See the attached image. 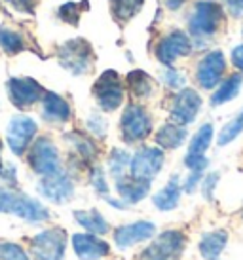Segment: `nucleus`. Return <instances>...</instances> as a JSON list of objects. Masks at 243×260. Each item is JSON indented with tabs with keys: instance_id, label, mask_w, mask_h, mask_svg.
<instances>
[{
	"instance_id": "obj_2",
	"label": "nucleus",
	"mask_w": 243,
	"mask_h": 260,
	"mask_svg": "<svg viewBox=\"0 0 243 260\" xmlns=\"http://www.w3.org/2000/svg\"><path fill=\"white\" fill-rule=\"evenodd\" d=\"M0 213L15 215L31 224L44 222L50 218V211L46 205L23 192L12 190L10 186H0Z\"/></svg>"
},
{
	"instance_id": "obj_37",
	"label": "nucleus",
	"mask_w": 243,
	"mask_h": 260,
	"mask_svg": "<svg viewBox=\"0 0 243 260\" xmlns=\"http://www.w3.org/2000/svg\"><path fill=\"white\" fill-rule=\"evenodd\" d=\"M185 166L190 171H205L209 167V159L205 154H186L185 156Z\"/></svg>"
},
{
	"instance_id": "obj_40",
	"label": "nucleus",
	"mask_w": 243,
	"mask_h": 260,
	"mask_svg": "<svg viewBox=\"0 0 243 260\" xmlns=\"http://www.w3.org/2000/svg\"><path fill=\"white\" fill-rule=\"evenodd\" d=\"M8 6H12L15 12H21V14H35L36 0H4Z\"/></svg>"
},
{
	"instance_id": "obj_10",
	"label": "nucleus",
	"mask_w": 243,
	"mask_h": 260,
	"mask_svg": "<svg viewBox=\"0 0 243 260\" xmlns=\"http://www.w3.org/2000/svg\"><path fill=\"white\" fill-rule=\"evenodd\" d=\"M165 161V150L160 146H141L137 152L131 156L129 161V175L141 179V181L152 182L162 171Z\"/></svg>"
},
{
	"instance_id": "obj_11",
	"label": "nucleus",
	"mask_w": 243,
	"mask_h": 260,
	"mask_svg": "<svg viewBox=\"0 0 243 260\" xmlns=\"http://www.w3.org/2000/svg\"><path fill=\"white\" fill-rule=\"evenodd\" d=\"M201 95L194 89V87H183L171 97V105H169V116L171 122L180 123V125H190L196 122V118L201 110Z\"/></svg>"
},
{
	"instance_id": "obj_21",
	"label": "nucleus",
	"mask_w": 243,
	"mask_h": 260,
	"mask_svg": "<svg viewBox=\"0 0 243 260\" xmlns=\"http://www.w3.org/2000/svg\"><path fill=\"white\" fill-rule=\"evenodd\" d=\"M230 234L226 230H211L205 232L201 236L200 243H198V251H200L203 260H219L224 253V249L228 245Z\"/></svg>"
},
{
	"instance_id": "obj_16",
	"label": "nucleus",
	"mask_w": 243,
	"mask_h": 260,
	"mask_svg": "<svg viewBox=\"0 0 243 260\" xmlns=\"http://www.w3.org/2000/svg\"><path fill=\"white\" fill-rule=\"evenodd\" d=\"M154 236H156V224L150 220H137V222H129L116 228L114 245L118 249H129L143 241H148Z\"/></svg>"
},
{
	"instance_id": "obj_17",
	"label": "nucleus",
	"mask_w": 243,
	"mask_h": 260,
	"mask_svg": "<svg viewBox=\"0 0 243 260\" xmlns=\"http://www.w3.org/2000/svg\"><path fill=\"white\" fill-rule=\"evenodd\" d=\"M72 251L80 260H101L110 254V245L97 234H74L72 236Z\"/></svg>"
},
{
	"instance_id": "obj_42",
	"label": "nucleus",
	"mask_w": 243,
	"mask_h": 260,
	"mask_svg": "<svg viewBox=\"0 0 243 260\" xmlns=\"http://www.w3.org/2000/svg\"><path fill=\"white\" fill-rule=\"evenodd\" d=\"M230 59H232V65L236 67L237 71L243 74V44H239V46H236V48L232 50Z\"/></svg>"
},
{
	"instance_id": "obj_13",
	"label": "nucleus",
	"mask_w": 243,
	"mask_h": 260,
	"mask_svg": "<svg viewBox=\"0 0 243 260\" xmlns=\"http://www.w3.org/2000/svg\"><path fill=\"white\" fill-rule=\"evenodd\" d=\"M36 131H38V125H36V122L33 118L23 114L14 116L10 120V123H8V129H6V141L10 150L14 152L15 156H23L25 152L29 150Z\"/></svg>"
},
{
	"instance_id": "obj_34",
	"label": "nucleus",
	"mask_w": 243,
	"mask_h": 260,
	"mask_svg": "<svg viewBox=\"0 0 243 260\" xmlns=\"http://www.w3.org/2000/svg\"><path fill=\"white\" fill-rule=\"evenodd\" d=\"M0 260H31L27 251L12 241H0Z\"/></svg>"
},
{
	"instance_id": "obj_43",
	"label": "nucleus",
	"mask_w": 243,
	"mask_h": 260,
	"mask_svg": "<svg viewBox=\"0 0 243 260\" xmlns=\"http://www.w3.org/2000/svg\"><path fill=\"white\" fill-rule=\"evenodd\" d=\"M0 177L4 179V181H8L12 186H14L15 182H17V177H15V167L14 166H8L2 169V173H0Z\"/></svg>"
},
{
	"instance_id": "obj_31",
	"label": "nucleus",
	"mask_w": 243,
	"mask_h": 260,
	"mask_svg": "<svg viewBox=\"0 0 243 260\" xmlns=\"http://www.w3.org/2000/svg\"><path fill=\"white\" fill-rule=\"evenodd\" d=\"M213 123H203L200 129L196 131L192 141H190L186 154H205L207 148L211 146V143H213Z\"/></svg>"
},
{
	"instance_id": "obj_15",
	"label": "nucleus",
	"mask_w": 243,
	"mask_h": 260,
	"mask_svg": "<svg viewBox=\"0 0 243 260\" xmlns=\"http://www.w3.org/2000/svg\"><path fill=\"white\" fill-rule=\"evenodd\" d=\"M224 73H226V57L221 50H213L200 59L196 67V82L201 89L211 91L224 80Z\"/></svg>"
},
{
	"instance_id": "obj_14",
	"label": "nucleus",
	"mask_w": 243,
	"mask_h": 260,
	"mask_svg": "<svg viewBox=\"0 0 243 260\" xmlns=\"http://www.w3.org/2000/svg\"><path fill=\"white\" fill-rule=\"evenodd\" d=\"M36 190L42 198L55 205H63L74 198V182L69 175L63 173V169L53 175L42 177L36 184Z\"/></svg>"
},
{
	"instance_id": "obj_19",
	"label": "nucleus",
	"mask_w": 243,
	"mask_h": 260,
	"mask_svg": "<svg viewBox=\"0 0 243 260\" xmlns=\"http://www.w3.org/2000/svg\"><path fill=\"white\" fill-rule=\"evenodd\" d=\"M42 118L50 123H67L72 118V109L65 97L46 91L42 97Z\"/></svg>"
},
{
	"instance_id": "obj_45",
	"label": "nucleus",
	"mask_w": 243,
	"mask_h": 260,
	"mask_svg": "<svg viewBox=\"0 0 243 260\" xmlns=\"http://www.w3.org/2000/svg\"><path fill=\"white\" fill-rule=\"evenodd\" d=\"M0 152H2V143H0ZM2 169H4V167H2V159H0V173H2Z\"/></svg>"
},
{
	"instance_id": "obj_25",
	"label": "nucleus",
	"mask_w": 243,
	"mask_h": 260,
	"mask_svg": "<svg viewBox=\"0 0 243 260\" xmlns=\"http://www.w3.org/2000/svg\"><path fill=\"white\" fill-rule=\"evenodd\" d=\"M243 86V74L234 73L226 76L219 86L215 87L213 95H211V107H221L224 103H230L232 99H236L239 89Z\"/></svg>"
},
{
	"instance_id": "obj_18",
	"label": "nucleus",
	"mask_w": 243,
	"mask_h": 260,
	"mask_svg": "<svg viewBox=\"0 0 243 260\" xmlns=\"http://www.w3.org/2000/svg\"><path fill=\"white\" fill-rule=\"evenodd\" d=\"M150 186L152 182L135 179L131 175H124L120 179H116V194L128 205H135V203L143 202L144 198L150 194Z\"/></svg>"
},
{
	"instance_id": "obj_5",
	"label": "nucleus",
	"mask_w": 243,
	"mask_h": 260,
	"mask_svg": "<svg viewBox=\"0 0 243 260\" xmlns=\"http://www.w3.org/2000/svg\"><path fill=\"white\" fill-rule=\"evenodd\" d=\"M185 232L180 230H165L158 234L156 238L137 254L135 260H180L186 249Z\"/></svg>"
},
{
	"instance_id": "obj_20",
	"label": "nucleus",
	"mask_w": 243,
	"mask_h": 260,
	"mask_svg": "<svg viewBox=\"0 0 243 260\" xmlns=\"http://www.w3.org/2000/svg\"><path fill=\"white\" fill-rule=\"evenodd\" d=\"M126 87L135 101H148L152 95L156 93V80L148 73L135 69L126 76Z\"/></svg>"
},
{
	"instance_id": "obj_23",
	"label": "nucleus",
	"mask_w": 243,
	"mask_h": 260,
	"mask_svg": "<svg viewBox=\"0 0 243 260\" xmlns=\"http://www.w3.org/2000/svg\"><path fill=\"white\" fill-rule=\"evenodd\" d=\"M180 196H183V182H180L179 175H173L167 181V184L152 196V205L158 211H173L179 207Z\"/></svg>"
},
{
	"instance_id": "obj_32",
	"label": "nucleus",
	"mask_w": 243,
	"mask_h": 260,
	"mask_svg": "<svg viewBox=\"0 0 243 260\" xmlns=\"http://www.w3.org/2000/svg\"><path fill=\"white\" fill-rule=\"evenodd\" d=\"M86 8H87V0L80 2V4H76V2H67V4H63V6L57 10V15L61 21L69 23L72 27H76L80 21V15H82V12H84Z\"/></svg>"
},
{
	"instance_id": "obj_22",
	"label": "nucleus",
	"mask_w": 243,
	"mask_h": 260,
	"mask_svg": "<svg viewBox=\"0 0 243 260\" xmlns=\"http://www.w3.org/2000/svg\"><path fill=\"white\" fill-rule=\"evenodd\" d=\"M65 141L69 143V146L72 148V152L76 154V158H80V161L84 164H95V159L99 158V148L95 145L89 135L82 133V131H71L65 135Z\"/></svg>"
},
{
	"instance_id": "obj_46",
	"label": "nucleus",
	"mask_w": 243,
	"mask_h": 260,
	"mask_svg": "<svg viewBox=\"0 0 243 260\" xmlns=\"http://www.w3.org/2000/svg\"><path fill=\"white\" fill-rule=\"evenodd\" d=\"M241 218H243V211H241Z\"/></svg>"
},
{
	"instance_id": "obj_47",
	"label": "nucleus",
	"mask_w": 243,
	"mask_h": 260,
	"mask_svg": "<svg viewBox=\"0 0 243 260\" xmlns=\"http://www.w3.org/2000/svg\"><path fill=\"white\" fill-rule=\"evenodd\" d=\"M0 10H2V4H0Z\"/></svg>"
},
{
	"instance_id": "obj_44",
	"label": "nucleus",
	"mask_w": 243,
	"mask_h": 260,
	"mask_svg": "<svg viewBox=\"0 0 243 260\" xmlns=\"http://www.w3.org/2000/svg\"><path fill=\"white\" fill-rule=\"evenodd\" d=\"M185 2L186 0H165V6L169 8V10H173V12H177L179 8H183Z\"/></svg>"
},
{
	"instance_id": "obj_33",
	"label": "nucleus",
	"mask_w": 243,
	"mask_h": 260,
	"mask_svg": "<svg viewBox=\"0 0 243 260\" xmlns=\"http://www.w3.org/2000/svg\"><path fill=\"white\" fill-rule=\"evenodd\" d=\"M89 184H92L93 190L99 196H103V198H107V196L110 194L107 175H105V169L101 166H93L92 169H89Z\"/></svg>"
},
{
	"instance_id": "obj_6",
	"label": "nucleus",
	"mask_w": 243,
	"mask_h": 260,
	"mask_svg": "<svg viewBox=\"0 0 243 260\" xmlns=\"http://www.w3.org/2000/svg\"><path fill=\"white\" fill-rule=\"evenodd\" d=\"M93 99L103 112H114L124 105L126 99V82L116 73L114 69H108L95 80L92 87Z\"/></svg>"
},
{
	"instance_id": "obj_29",
	"label": "nucleus",
	"mask_w": 243,
	"mask_h": 260,
	"mask_svg": "<svg viewBox=\"0 0 243 260\" xmlns=\"http://www.w3.org/2000/svg\"><path fill=\"white\" fill-rule=\"evenodd\" d=\"M129 161H131V154L126 148H112L108 154L107 167L108 173L112 175V179H120L126 175V171L129 169Z\"/></svg>"
},
{
	"instance_id": "obj_27",
	"label": "nucleus",
	"mask_w": 243,
	"mask_h": 260,
	"mask_svg": "<svg viewBox=\"0 0 243 260\" xmlns=\"http://www.w3.org/2000/svg\"><path fill=\"white\" fill-rule=\"evenodd\" d=\"M74 220L89 234H97V236H105L110 232V224L107 218L101 215L97 209H78L72 213Z\"/></svg>"
},
{
	"instance_id": "obj_36",
	"label": "nucleus",
	"mask_w": 243,
	"mask_h": 260,
	"mask_svg": "<svg viewBox=\"0 0 243 260\" xmlns=\"http://www.w3.org/2000/svg\"><path fill=\"white\" fill-rule=\"evenodd\" d=\"M86 127H87V131L92 133L93 137L103 139L105 135H107V131H108V122L101 114L93 112V114H89V118L86 120Z\"/></svg>"
},
{
	"instance_id": "obj_28",
	"label": "nucleus",
	"mask_w": 243,
	"mask_h": 260,
	"mask_svg": "<svg viewBox=\"0 0 243 260\" xmlns=\"http://www.w3.org/2000/svg\"><path fill=\"white\" fill-rule=\"evenodd\" d=\"M144 6V0H108L110 15L118 25H126L135 17Z\"/></svg>"
},
{
	"instance_id": "obj_38",
	"label": "nucleus",
	"mask_w": 243,
	"mask_h": 260,
	"mask_svg": "<svg viewBox=\"0 0 243 260\" xmlns=\"http://www.w3.org/2000/svg\"><path fill=\"white\" fill-rule=\"evenodd\" d=\"M219 179H221V173L219 171H213V173H209L207 177H203V181H201V194L203 198L211 202L215 196V188L219 184Z\"/></svg>"
},
{
	"instance_id": "obj_7",
	"label": "nucleus",
	"mask_w": 243,
	"mask_h": 260,
	"mask_svg": "<svg viewBox=\"0 0 243 260\" xmlns=\"http://www.w3.org/2000/svg\"><path fill=\"white\" fill-rule=\"evenodd\" d=\"M67 249V232L59 226L38 232L29 241V251L35 260H63Z\"/></svg>"
},
{
	"instance_id": "obj_30",
	"label": "nucleus",
	"mask_w": 243,
	"mask_h": 260,
	"mask_svg": "<svg viewBox=\"0 0 243 260\" xmlns=\"http://www.w3.org/2000/svg\"><path fill=\"white\" fill-rule=\"evenodd\" d=\"M241 133H243V109L239 110L230 122H226L222 125V129L219 131V135H217V145L219 146L230 145V143H234Z\"/></svg>"
},
{
	"instance_id": "obj_39",
	"label": "nucleus",
	"mask_w": 243,
	"mask_h": 260,
	"mask_svg": "<svg viewBox=\"0 0 243 260\" xmlns=\"http://www.w3.org/2000/svg\"><path fill=\"white\" fill-rule=\"evenodd\" d=\"M201 181H203V173L201 171H190V175L183 181V190H185L186 194H194L198 190V186L201 184Z\"/></svg>"
},
{
	"instance_id": "obj_35",
	"label": "nucleus",
	"mask_w": 243,
	"mask_h": 260,
	"mask_svg": "<svg viewBox=\"0 0 243 260\" xmlns=\"http://www.w3.org/2000/svg\"><path fill=\"white\" fill-rule=\"evenodd\" d=\"M162 80H164L165 87H169L173 91H179L186 86V76L180 71H175L173 67H165L162 73Z\"/></svg>"
},
{
	"instance_id": "obj_3",
	"label": "nucleus",
	"mask_w": 243,
	"mask_h": 260,
	"mask_svg": "<svg viewBox=\"0 0 243 260\" xmlns=\"http://www.w3.org/2000/svg\"><path fill=\"white\" fill-rule=\"evenodd\" d=\"M154 122L150 112L141 103H129L120 116V137L126 145L143 143L152 135Z\"/></svg>"
},
{
	"instance_id": "obj_4",
	"label": "nucleus",
	"mask_w": 243,
	"mask_h": 260,
	"mask_svg": "<svg viewBox=\"0 0 243 260\" xmlns=\"http://www.w3.org/2000/svg\"><path fill=\"white\" fill-rule=\"evenodd\" d=\"M57 61L74 76L87 74L95 65V51L86 38H72L57 48Z\"/></svg>"
},
{
	"instance_id": "obj_41",
	"label": "nucleus",
	"mask_w": 243,
	"mask_h": 260,
	"mask_svg": "<svg viewBox=\"0 0 243 260\" xmlns=\"http://www.w3.org/2000/svg\"><path fill=\"white\" fill-rule=\"evenodd\" d=\"M224 4L232 17H236V19L243 17V0H224Z\"/></svg>"
},
{
	"instance_id": "obj_24",
	"label": "nucleus",
	"mask_w": 243,
	"mask_h": 260,
	"mask_svg": "<svg viewBox=\"0 0 243 260\" xmlns=\"http://www.w3.org/2000/svg\"><path fill=\"white\" fill-rule=\"evenodd\" d=\"M186 139H188L186 125H180V123H175V122L164 123L156 131V135H154V141H156V145L162 150H177V148H180V146L185 145Z\"/></svg>"
},
{
	"instance_id": "obj_8",
	"label": "nucleus",
	"mask_w": 243,
	"mask_h": 260,
	"mask_svg": "<svg viewBox=\"0 0 243 260\" xmlns=\"http://www.w3.org/2000/svg\"><path fill=\"white\" fill-rule=\"evenodd\" d=\"M194 50V42L186 30L173 29L160 38L154 48V55L164 67H173L180 57H188Z\"/></svg>"
},
{
	"instance_id": "obj_12",
	"label": "nucleus",
	"mask_w": 243,
	"mask_h": 260,
	"mask_svg": "<svg viewBox=\"0 0 243 260\" xmlns=\"http://www.w3.org/2000/svg\"><path fill=\"white\" fill-rule=\"evenodd\" d=\"M6 89H8V97L10 101L14 103V107L17 109H31L35 103L42 101L44 89L35 78H29V76H14L6 82Z\"/></svg>"
},
{
	"instance_id": "obj_26",
	"label": "nucleus",
	"mask_w": 243,
	"mask_h": 260,
	"mask_svg": "<svg viewBox=\"0 0 243 260\" xmlns=\"http://www.w3.org/2000/svg\"><path fill=\"white\" fill-rule=\"evenodd\" d=\"M31 46L21 30H15L8 25L0 27V53L14 57L21 51H29Z\"/></svg>"
},
{
	"instance_id": "obj_1",
	"label": "nucleus",
	"mask_w": 243,
	"mask_h": 260,
	"mask_svg": "<svg viewBox=\"0 0 243 260\" xmlns=\"http://www.w3.org/2000/svg\"><path fill=\"white\" fill-rule=\"evenodd\" d=\"M224 17H226V12L219 2L198 0L194 4L192 12L188 14V19H186L188 35L192 38L194 46L201 42V48H203L209 38H213L221 30Z\"/></svg>"
},
{
	"instance_id": "obj_9",
	"label": "nucleus",
	"mask_w": 243,
	"mask_h": 260,
	"mask_svg": "<svg viewBox=\"0 0 243 260\" xmlns=\"http://www.w3.org/2000/svg\"><path fill=\"white\" fill-rule=\"evenodd\" d=\"M29 166L36 175L46 177L61 171V154L50 137H38L29 148Z\"/></svg>"
}]
</instances>
